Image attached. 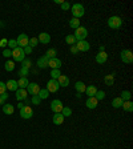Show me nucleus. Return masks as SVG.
Instances as JSON below:
<instances>
[{
	"label": "nucleus",
	"instance_id": "1",
	"mask_svg": "<svg viewBox=\"0 0 133 149\" xmlns=\"http://www.w3.org/2000/svg\"><path fill=\"white\" fill-rule=\"evenodd\" d=\"M84 13H85V9H84L83 4L76 3L72 6V15L75 19H80L81 16H84Z\"/></svg>",
	"mask_w": 133,
	"mask_h": 149
},
{
	"label": "nucleus",
	"instance_id": "2",
	"mask_svg": "<svg viewBox=\"0 0 133 149\" xmlns=\"http://www.w3.org/2000/svg\"><path fill=\"white\" fill-rule=\"evenodd\" d=\"M12 57H13V61L22 63L23 60L25 59V53H24V51H23V48L16 47L15 49H12Z\"/></svg>",
	"mask_w": 133,
	"mask_h": 149
},
{
	"label": "nucleus",
	"instance_id": "3",
	"mask_svg": "<svg viewBox=\"0 0 133 149\" xmlns=\"http://www.w3.org/2000/svg\"><path fill=\"white\" fill-rule=\"evenodd\" d=\"M108 25L112 29H118L123 25V20H121L120 16H111L108 19Z\"/></svg>",
	"mask_w": 133,
	"mask_h": 149
},
{
	"label": "nucleus",
	"instance_id": "4",
	"mask_svg": "<svg viewBox=\"0 0 133 149\" xmlns=\"http://www.w3.org/2000/svg\"><path fill=\"white\" fill-rule=\"evenodd\" d=\"M75 39H76V41H81V40H85V37L88 36V31H87V28H84V27H79L77 29H76V32H75Z\"/></svg>",
	"mask_w": 133,
	"mask_h": 149
},
{
	"label": "nucleus",
	"instance_id": "5",
	"mask_svg": "<svg viewBox=\"0 0 133 149\" xmlns=\"http://www.w3.org/2000/svg\"><path fill=\"white\" fill-rule=\"evenodd\" d=\"M121 61L125 64H132L133 61V53L130 49H124L121 51Z\"/></svg>",
	"mask_w": 133,
	"mask_h": 149
},
{
	"label": "nucleus",
	"instance_id": "6",
	"mask_svg": "<svg viewBox=\"0 0 133 149\" xmlns=\"http://www.w3.org/2000/svg\"><path fill=\"white\" fill-rule=\"evenodd\" d=\"M25 89H27V92L29 93V95H32V96H37L41 88H40V85H39V84H36V83H29V84H28V87L25 88Z\"/></svg>",
	"mask_w": 133,
	"mask_h": 149
},
{
	"label": "nucleus",
	"instance_id": "7",
	"mask_svg": "<svg viewBox=\"0 0 133 149\" xmlns=\"http://www.w3.org/2000/svg\"><path fill=\"white\" fill-rule=\"evenodd\" d=\"M59 88H60V85H59V83H57V80L51 79V80L47 83V88H45V89L48 91L49 93H55V92H57V91H59Z\"/></svg>",
	"mask_w": 133,
	"mask_h": 149
},
{
	"label": "nucleus",
	"instance_id": "8",
	"mask_svg": "<svg viewBox=\"0 0 133 149\" xmlns=\"http://www.w3.org/2000/svg\"><path fill=\"white\" fill-rule=\"evenodd\" d=\"M33 116V109L29 105H24L22 109H20V117L23 118H31Z\"/></svg>",
	"mask_w": 133,
	"mask_h": 149
},
{
	"label": "nucleus",
	"instance_id": "9",
	"mask_svg": "<svg viewBox=\"0 0 133 149\" xmlns=\"http://www.w3.org/2000/svg\"><path fill=\"white\" fill-rule=\"evenodd\" d=\"M63 102H61V100H53L52 102H51V111L53 112V113H61V111H63Z\"/></svg>",
	"mask_w": 133,
	"mask_h": 149
},
{
	"label": "nucleus",
	"instance_id": "10",
	"mask_svg": "<svg viewBox=\"0 0 133 149\" xmlns=\"http://www.w3.org/2000/svg\"><path fill=\"white\" fill-rule=\"evenodd\" d=\"M16 43H17V47H20V48H25V47L28 45V43H29V39H28V36L25 33H20L19 37L16 39Z\"/></svg>",
	"mask_w": 133,
	"mask_h": 149
},
{
	"label": "nucleus",
	"instance_id": "11",
	"mask_svg": "<svg viewBox=\"0 0 133 149\" xmlns=\"http://www.w3.org/2000/svg\"><path fill=\"white\" fill-rule=\"evenodd\" d=\"M76 47H77L79 52H87V51H89L91 45L89 43H88L87 40H81V41H76Z\"/></svg>",
	"mask_w": 133,
	"mask_h": 149
},
{
	"label": "nucleus",
	"instance_id": "12",
	"mask_svg": "<svg viewBox=\"0 0 133 149\" xmlns=\"http://www.w3.org/2000/svg\"><path fill=\"white\" fill-rule=\"evenodd\" d=\"M61 60L57 59V57H53V59L48 60V67H51L52 69H60L61 68Z\"/></svg>",
	"mask_w": 133,
	"mask_h": 149
},
{
	"label": "nucleus",
	"instance_id": "13",
	"mask_svg": "<svg viewBox=\"0 0 133 149\" xmlns=\"http://www.w3.org/2000/svg\"><path fill=\"white\" fill-rule=\"evenodd\" d=\"M37 40L41 44H48V43H51V35L47 33V32H41L39 35V37H37Z\"/></svg>",
	"mask_w": 133,
	"mask_h": 149
},
{
	"label": "nucleus",
	"instance_id": "14",
	"mask_svg": "<svg viewBox=\"0 0 133 149\" xmlns=\"http://www.w3.org/2000/svg\"><path fill=\"white\" fill-rule=\"evenodd\" d=\"M48 57H47L45 55L44 56H41V57H39V60H37V67L40 69H45V68H48Z\"/></svg>",
	"mask_w": 133,
	"mask_h": 149
},
{
	"label": "nucleus",
	"instance_id": "15",
	"mask_svg": "<svg viewBox=\"0 0 133 149\" xmlns=\"http://www.w3.org/2000/svg\"><path fill=\"white\" fill-rule=\"evenodd\" d=\"M28 96V92L27 89H22V88H19L17 91H16V100L17 101H23V100H25Z\"/></svg>",
	"mask_w": 133,
	"mask_h": 149
},
{
	"label": "nucleus",
	"instance_id": "16",
	"mask_svg": "<svg viewBox=\"0 0 133 149\" xmlns=\"http://www.w3.org/2000/svg\"><path fill=\"white\" fill-rule=\"evenodd\" d=\"M57 83H59L60 87L65 88L69 85V77L68 76H65V74H60V77L57 79Z\"/></svg>",
	"mask_w": 133,
	"mask_h": 149
},
{
	"label": "nucleus",
	"instance_id": "17",
	"mask_svg": "<svg viewBox=\"0 0 133 149\" xmlns=\"http://www.w3.org/2000/svg\"><path fill=\"white\" fill-rule=\"evenodd\" d=\"M97 104H99V101L96 100V97H95V96H93V97H88L87 101H85V105H87L89 109H95L97 107Z\"/></svg>",
	"mask_w": 133,
	"mask_h": 149
},
{
	"label": "nucleus",
	"instance_id": "18",
	"mask_svg": "<svg viewBox=\"0 0 133 149\" xmlns=\"http://www.w3.org/2000/svg\"><path fill=\"white\" fill-rule=\"evenodd\" d=\"M108 60V53L104 51V52H99L96 55V61L99 63V64H104V63Z\"/></svg>",
	"mask_w": 133,
	"mask_h": 149
},
{
	"label": "nucleus",
	"instance_id": "19",
	"mask_svg": "<svg viewBox=\"0 0 133 149\" xmlns=\"http://www.w3.org/2000/svg\"><path fill=\"white\" fill-rule=\"evenodd\" d=\"M6 88L8 91H13V92H16V91L19 89V87H17V81L16 80H8L6 83Z\"/></svg>",
	"mask_w": 133,
	"mask_h": 149
},
{
	"label": "nucleus",
	"instance_id": "20",
	"mask_svg": "<svg viewBox=\"0 0 133 149\" xmlns=\"http://www.w3.org/2000/svg\"><path fill=\"white\" fill-rule=\"evenodd\" d=\"M64 118L65 117L61 113H55L52 117V121H53V124H56V125H61L63 123H64Z\"/></svg>",
	"mask_w": 133,
	"mask_h": 149
},
{
	"label": "nucleus",
	"instance_id": "21",
	"mask_svg": "<svg viewBox=\"0 0 133 149\" xmlns=\"http://www.w3.org/2000/svg\"><path fill=\"white\" fill-rule=\"evenodd\" d=\"M75 89L77 91V93H84L85 92V89H87V85L83 83V81H77V83L75 84Z\"/></svg>",
	"mask_w": 133,
	"mask_h": 149
},
{
	"label": "nucleus",
	"instance_id": "22",
	"mask_svg": "<svg viewBox=\"0 0 133 149\" xmlns=\"http://www.w3.org/2000/svg\"><path fill=\"white\" fill-rule=\"evenodd\" d=\"M28 84H29V81H28L27 77H20L17 80V87L22 88V89H25L28 87Z\"/></svg>",
	"mask_w": 133,
	"mask_h": 149
},
{
	"label": "nucleus",
	"instance_id": "23",
	"mask_svg": "<svg viewBox=\"0 0 133 149\" xmlns=\"http://www.w3.org/2000/svg\"><path fill=\"white\" fill-rule=\"evenodd\" d=\"M97 88H96V85H89V87H87V89H85V93H87L89 97H93L95 95H96V92H97Z\"/></svg>",
	"mask_w": 133,
	"mask_h": 149
},
{
	"label": "nucleus",
	"instance_id": "24",
	"mask_svg": "<svg viewBox=\"0 0 133 149\" xmlns=\"http://www.w3.org/2000/svg\"><path fill=\"white\" fill-rule=\"evenodd\" d=\"M13 111H15V108H13V105H11V104H4L3 105L4 115H12Z\"/></svg>",
	"mask_w": 133,
	"mask_h": 149
},
{
	"label": "nucleus",
	"instance_id": "25",
	"mask_svg": "<svg viewBox=\"0 0 133 149\" xmlns=\"http://www.w3.org/2000/svg\"><path fill=\"white\" fill-rule=\"evenodd\" d=\"M104 81H105L107 85H113V83H115V73H112V74H107L105 77H104Z\"/></svg>",
	"mask_w": 133,
	"mask_h": 149
},
{
	"label": "nucleus",
	"instance_id": "26",
	"mask_svg": "<svg viewBox=\"0 0 133 149\" xmlns=\"http://www.w3.org/2000/svg\"><path fill=\"white\" fill-rule=\"evenodd\" d=\"M121 108L124 109V111H127V112H132L133 111V102L130 101H124L123 102V105H121Z\"/></svg>",
	"mask_w": 133,
	"mask_h": 149
},
{
	"label": "nucleus",
	"instance_id": "27",
	"mask_svg": "<svg viewBox=\"0 0 133 149\" xmlns=\"http://www.w3.org/2000/svg\"><path fill=\"white\" fill-rule=\"evenodd\" d=\"M4 68L8 72L13 71V69H15V61H13V60H7L6 64H4Z\"/></svg>",
	"mask_w": 133,
	"mask_h": 149
},
{
	"label": "nucleus",
	"instance_id": "28",
	"mask_svg": "<svg viewBox=\"0 0 133 149\" xmlns=\"http://www.w3.org/2000/svg\"><path fill=\"white\" fill-rule=\"evenodd\" d=\"M69 27H71V28H75V29H77V28L80 27V20H79V19L72 17L71 20H69Z\"/></svg>",
	"mask_w": 133,
	"mask_h": 149
},
{
	"label": "nucleus",
	"instance_id": "29",
	"mask_svg": "<svg viewBox=\"0 0 133 149\" xmlns=\"http://www.w3.org/2000/svg\"><path fill=\"white\" fill-rule=\"evenodd\" d=\"M123 100H121V97H116V99H113V101H112V105L116 108H121V105H123Z\"/></svg>",
	"mask_w": 133,
	"mask_h": 149
},
{
	"label": "nucleus",
	"instance_id": "30",
	"mask_svg": "<svg viewBox=\"0 0 133 149\" xmlns=\"http://www.w3.org/2000/svg\"><path fill=\"white\" fill-rule=\"evenodd\" d=\"M65 43L69 44V45H75L76 44V39H75L73 35H68V36L65 37Z\"/></svg>",
	"mask_w": 133,
	"mask_h": 149
},
{
	"label": "nucleus",
	"instance_id": "31",
	"mask_svg": "<svg viewBox=\"0 0 133 149\" xmlns=\"http://www.w3.org/2000/svg\"><path fill=\"white\" fill-rule=\"evenodd\" d=\"M121 100H123V101H129L130 100V92L129 91H123V92H121Z\"/></svg>",
	"mask_w": 133,
	"mask_h": 149
},
{
	"label": "nucleus",
	"instance_id": "32",
	"mask_svg": "<svg viewBox=\"0 0 133 149\" xmlns=\"http://www.w3.org/2000/svg\"><path fill=\"white\" fill-rule=\"evenodd\" d=\"M37 96L40 97L41 100H45V99H48V96H49V92H48L47 89H40V92H39Z\"/></svg>",
	"mask_w": 133,
	"mask_h": 149
},
{
	"label": "nucleus",
	"instance_id": "33",
	"mask_svg": "<svg viewBox=\"0 0 133 149\" xmlns=\"http://www.w3.org/2000/svg\"><path fill=\"white\" fill-rule=\"evenodd\" d=\"M32 65V61L29 59H24L22 61V68H25V69H29Z\"/></svg>",
	"mask_w": 133,
	"mask_h": 149
},
{
	"label": "nucleus",
	"instance_id": "34",
	"mask_svg": "<svg viewBox=\"0 0 133 149\" xmlns=\"http://www.w3.org/2000/svg\"><path fill=\"white\" fill-rule=\"evenodd\" d=\"M60 74H61L60 69H52V71H51V76H52L53 80H57V79L60 77Z\"/></svg>",
	"mask_w": 133,
	"mask_h": 149
},
{
	"label": "nucleus",
	"instance_id": "35",
	"mask_svg": "<svg viewBox=\"0 0 133 149\" xmlns=\"http://www.w3.org/2000/svg\"><path fill=\"white\" fill-rule=\"evenodd\" d=\"M45 56L48 57V59H53V57H56V49L55 48H51V49L47 51Z\"/></svg>",
	"mask_w": 133,
	"mask_h": 149
},
{
	"label": "nucleus",
	"instance_id": "36",
	"mask_svg": "<svg viewBox=\"0 0 133 149\" xmlns=\"http://www.w3.org/2000/svg\"><path fill=\"white\" fill-rule=\"evenodd\" d=\"M61 115L64 116V117H68V116L72 115V109L68 108V107H64V108H63V111H61Z\"/></svg>",
	"mask_w": 133,
	"mask_h": 149
},
{
	"label": "nucleus",
	"instance_id": "37",
	"mask_svg": "<svg viewBox=\"0 0 133 149\" xmlns=\"http://www.w3.org/2000/svg\"><path fill=\"white\" fill-rule=\"evenodd\" d=\"M7 45H8L9 49L12 51V49H15L16 47H17V43H16L15 39H11V40H8V44H7Z\"/></svg>",
	"mask_w": 133,
	"mask_h": 149
},
{
	"label": "nucleus",
	"instance_id": "38",
	"mask_svg": "<svg viewBox=\"0 0 133 149\" xmlns=\"http://www.w3.org/2000/svg\"><path fill=\"white\" fill-rule=\"evenodd\" d=\"M95 97H96L97 101H99V100H104V97H105V92H104V91H97L96 95H95Z\"/></svg>",
	"mask_w": 133,
	"mask_h": 149
},
{
	"label": "nucleus",
	"instance_id": "39",
	"mask_svg": "<svg viewBox=\"0 0 133 149\" xmlns=\"http://www.w3.org/2000/svg\"><path fill=\"white\" fill-rule=\"evenodd\" d=\"M37 44H39V40H37V37H32L31 40H29V43H28V45L31 47V48H33V47H36Z\"/></svg>",
	"mask_w": 133,
	"mask_h": 149
},
{
	"label": "nucleus",
	"instance_id": "40",
	"mask_svg": "<svg viewBox=\"0 0 133 149\" xmlns=\"http://www.w3.org/2000/svg\"><path fill=\"white\" fill-rule=\"evenodd\" d=\"M19 74H20V77H27L28 74H29V69L22 68V69H20V72H19Z\"/></svg>",
	"mask_w": 133,
	"mask_h": 149
},
{
	"label": "nucleus",
	"instance_id": "41",
	"mask_svg": "<svg viewBox=\"0 0 133 149\" xmlns=\"http://www.w3.org/2000/svg\"><path fill=\"white\" fill-rule=\"evenodd\" d=\"M3 56H4V57H7V59H9V57H12V51L9 49V48L4 49V51H3Z\"/></svg>",
	"mask_w": 133,
	"mask_h": 149
},
{
	"label": "nucleus",
	"instance_id": "42",
	"mask_svg": "<svg viewBox=\"0 0 133 149\" xmlns=\"http://www.w3.org/2000/svg\"><path fill=\"white\" fill-rule=\"evenodd\" d=\"M60 6H61V9H63V11H68V9L71 8V4H69L68 1H63Z\"/></svg>",
	"mask_w": 133,
	"mask_h": 149
},
{
	"label": "nucleus",
	"instance_id": "43",
	"mask_svg": "<svg viewBox=\"0 0 133 149\" xmlns=\"http://www.w3.org/2000/svg\"><path fill=\"white\" fill-rule=\"evenodd\" d=\"M41 101V99L39 96H32V104H35V105H39Z\"/></svg>",
	"mask_w": 133,
	"mask_h": 149
},
{
	"label": "nucleus",
	"instance_id": "44",
	"mask_svg": "<svg viewBox=\"0 0 133 149\" xmlns=\"http://www.w3.org/2000/svg\"><path fill=\"white\" fill-rule=\"evenodd\" d=\"M7 92V88H6V84L3 81H0V95H3V93Z\"/></svg>",
	"mask_w": 133,
	"mask_h": 149
},
{
	"label": "nucleus",
	"instance_id": "45",
	"mask_svg": "<svg viewBox=\"0 0 133 149\" xmlns=\"http://www.w3.org/2000/svg\"><path fill=\"white\" fill-rule=\"evenodd\" d=\"M71 53H73V55H77L79 53V49H77V47H76V44L71 45Z\"/></svg>",
	"mask_w": 133,
	"mask_h": 149
},
{
	"label": "nucleus",
	"instance_id": "46",
	"mask_svg": "<svg viewBox=\"0 0 133 149\" xmlns=\"http://www.w3.org/2000/svg\"><path fill=\"white\" fill-rule=\"evenodd\" d=\"M23 51H24L25 55H29V53H32V48L29 45H27L25 48H23Z\"/></svg>",
	"mask_w": 133,
	"mask_h": 149
},
{
	"label": "nucleus",
	"instance_id": "47",
	"mask_svg": "<svg viewBox=\"0 0 133 149\" xmlns=\"http://www.w3.org/2000/svg\"><path fill=\"white\" fill-rule=\"evenodd\" d=\"M7 44H8V40H7V39H1V41H0V47H6Z\"/></svg>",
	"mask_w": 133,
	"mask_h": 149
},
{
	"label": "nucleus",
	"instance_id": "48",
	"mask_svg": "<svg viewBox=\"0 0 133 149\" xmlns=\"http://www.w3.org/2000/svg\"><path fill=\"white\" fill-rule=\"evenodd\" d=\"M0 96L3 97V99H4V100H7V99H8V93H7V92H6V93H3V95H0Z\"/></svg>",
	"mask_w": 133,
	"mask_h": 149
},
{
	"label": "nucleus",
	"instance_id": "49",
	"mask_svg": "<svg viewBox=\"0 0 133 149\" xmlns=\"http://www.w3.org/2000/svg\"><path fill=\"white\" fill-rule=\"evenodd\" d=\"M4 104H6V100H4L3 97L0 96V105H4Z\"/></svg>",
	"mask_w": 133,
	"mask_h": 149
},
{
	"label": "nucleus",
	"instance_id": "50",
	"mask_svg": "<svg viewBox=\"0 0 133 149\" xmlns=\"http://www.w3.org/2000/svg\"><path fill=\"white\" fill-rule=\"evenodd\" d=\"M0 27H1V22H0Z\"/></svg>",
	"mask_w": 133,
	"mask_h": 149
}]
</instances>
